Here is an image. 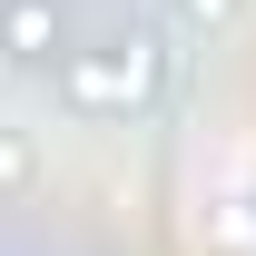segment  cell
I'll use <instances>...</instances> for the list:
<instances>
[{
  "mask_svg": "<svg viewBox=\"0 0 256 256\" xmlns=\"http://www.w3.org/2000/svg\"><path fill=\"white\" fill-rule=\"evenodd\" d=\"M60 98L79 118H138L168 98V40L158 30H108L89 50H60Z\"/></svg>",
  "mask_w": 256,
  "mask_h": 256,
  "instance_id": "cell-1",
  "label": "cell"
},
{
  "mask_svg": "<svg viewBox=\"0 0 256 256\" xmlns=\"http://www.w3.org/2000/svg\"><path fill=\"white\" fill-rule=\"evenodd\" d=\"M60 50H69L60 0H0V60L10 69H60Z\"/></svg>",
  "mask_w": 256,
  "mask_h": 256,
  "instance_id": "cell-2",
  "label": "cell"
},
{
  "mask_svg": "<svg viewBox=\"0 0 256 256\" xmlns=\"http://www.w3.org/2000/svg\"><path fill=\"white\" fill-rule=\"evenodd\" d=\"M246 20V0H178V30H197V40H226Z\"/></svg>",
  "mask_w": 256,
  "mask_h": 256,
  "instance_id": "cell-5",
  "label": "cell"
},
{
  "mask_svg": "<svg viewBox=\"0 0 256 256\" xmlns=\"http://www.w3.org/2000/svg\"><path fill=\"white\" fill-rule=\"evenodd\" d=\"M40 178V148H30V128H0V197H20Z\"/></svg>",
  "mask_w": 256,
  "mask_h": 256,
  "instance_id": "cell-4",
  "label": "cell"
},
{
  "mask_svg": "<svg viewBox=\"0 0 256 256\" xmlns=\"http://www.w3.org/2000/svg\"><path fill=\"white\" fill-rule=\"evenodd\" d=\"M207 236H217L226 256H256V168L236 178V188H217V197H207Z\"/></svg>",
  "mask_w": 256,
  "mask_h": 256,
  "instance_id": "cell-3",
  "label": "cell"
}]
</instances>
